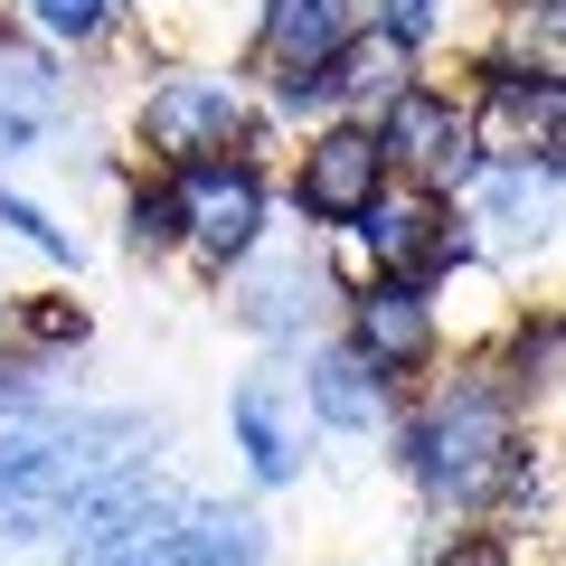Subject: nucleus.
I'll list each match as a JSON object with an SVG mask.
<instances>
[{"label": "nucleus", "mask_w": 566, "mask_h": 566, "mask_svg": "<svg viewBox=\"0 0 566 566\" xmlns=\"http://www.w3.org/2000/svg\"><path fill=\"white\" fill-rule=\"evenodd\" d=\"M557 359H566V322H557V303H528V312H510V331H501L491 387H501V397L528 416V406L557 397Z\"/></svg>", "instance_id": "16"}, {"label": "nucleus", "mask_w": 566, "mask_h": 566, "mask_svg": "<svg viewBox=\"0 0 566 566\" xmlns=\"http://www.w3.org/2000/svg\"><path fill=\"white\" fill-rule=\"evenodd\" d=\"M340 245H349V264H368V274H387V283H416V293H434L444 274H463V264H472L453 208L424 199V189H406V180H387L378 199L359 208V227H340Z\"/></svg>", "instance_id": "4"}, {"label": "nucleus", "mask_w": 566, "mask_h": 566, "mask_svg": "<svg viewBox=\"0 0 566 566\" xmlns=\"http://www.w3.org/2000/svg\"><path fill=\"white\" fill-rule=\"evenodd\" d=\"M510 453H520V406L491 387V368H453L424 387V406L397 424V463L434 510H491Z\"/></svg>", "instance_id": "1"}, {"label": "nucleus", "mask_w": 566, "mask_h": 566, "mask_svg": "<svg viewBox=\"0 0 566 566\" xmlns=\"http://www.w3.org/2000/svg\"><path fill=\"white\" fill-rule=\"evenodd\" d=\"M0 227H10V237H20L29 255H48V264H76V237H66V227L48 218L39 199H29V189H0Z\"/></svg>", "instance_id": "21"}, {"label": "nucleus", "mask_w": 566, "mask_h": 566, "mask_svg": "<svg viewBox=\"0 0 566 566\" xmlns=\"http://www.w3.org/2000/svg\"><path fill=\"white\" fill-rule=\"evenodd\" d=\"M387 189V161H378V133L368 123H322V133H303V151H293V208H303L312 227H359V208Z\"/></svg>", "instance_id": "10"}, {"label": "nucleus", "mask_w": 566, "mask_h": 566, "mask_svg": "<svg viewBox=\"0 0 566 566\" xmlns=\"http://www.w3.org/2000/svg\"><path fill=\"white\" fill-rule=\"evenodd\" d=\"M359 29V0H264L255 10V66L264 76H322Z\"/></svg>", "instance_id": "12"}, {"label": "nucleus", "mask_w": 566, "mask_h": 566, "mask_svg": "<svg viewBox=\"0 0 566 566\" xmlns=\"http://www.w3.org/2000/svg\"><path fill=\"white\" fill-rule=\"evenodd\" d=\"M444 208L463 227L472 264H547L557 255V161H482Z\"/></svg>", "instance_id": "3"}, {"label": "nucleus", "mask_w": 566, "mask_h": 566, "mask_svg": "<svg viewBox=\"0 0 566 566\" xmlns=\"http://www.w3.org/2000/svg\"><path fill=\"white\" fill-rule=\"evenodd\" d=\"M133 10L142 0H20V20L39 29V39H57V48H104Z\"/></svg>", "instance_id": "18"}, {"label": "nucleus", "mask_w": 566, "mask_h": 566, "mask_svg": "<svg viewBox=\"0 0 566 566\" xmlns=\"http://www.w3.org/2000/svg\"><path fill=\"white\" fill-rule=\"evenodd\" d=\"M245 123H255V104H245V76H227V66H161L133 104V142L142 161H161V180L227 161L245 142Z\"/></svg>", "instance_id": "2"}, {"label": "nucleus", "mask_w": 566, "mask_h": 566, "mask_svg": "<svg viewBox=\"0 0 566 566\" xmlns=\"http://www.w3.org/2000/svg\"><path fill=\"white\" fill-rule=\"evenodd\" d=\"M66 123V76L48 48L0 39V151H39L48 133Z\"/></svg>", "instance_id": "14"}, {"label": "nucleus", "mask_w": 566, "mask_h": 566, "mask_svg": "<svg viewBox=\"0 0 566 566\" xmlns=\"http://www.w3.org/2000/svg\"><path fill=\"white\" fill-rule=\"evenodd\" d=\"M170 199H180V245L208 274H227L237 255L264 245V170L245 161V151L199 161V170H170Z\"/></svg>", "instance_id": "8"}, {"label": "nucleus", "mask_w": 566, "mask_h": 566, "mask_svg": "<svg viewBox=\"0 0 566 566\" xmlns=\"http://www.w3.org/2000/svg\"><path fill=\"white\" fill-rule=\"evenodd\" d=\"M378 161H387V180H406V189H424V199H453V189L472 180V123H463V95L453 85H434V76H416L397 104H387L378 123Z\"/></svg>", "instance_id": "5"}, {"label": "nucleus", "mask_w": 566, "mask_h": 566, "mask_svg": "<svg viewBox=\"0 0 566 566\" xmlns=\"http://www.w3.org/2000/svg\"><path fill=\"white\" fill-rule=\"evenodd\" d=\"M0 566H66L48 510H0Z\"/></svg>", "instance_id": "22"}, {"label": "nucleus", "mask_w": 566, "mask_h": 566, "mask_svg": "<svg viewBox=\"0 0 566 566\" xmlns=\"http://www.w3.org/2000/svg\"><path fill=\"white\" fill-rule=\"evenodd\" d=\"M416 85V57H397L387 39H368V29H349V48L322 66V104H331V123H378L387 104Z\"/></svg>", "instance_id": "15"}, {"label": "nucleus", "mask_w": 566, "mask_h": 566, "mask_svg": "<svg viewBox=\"0 0 566 566\" xmlns=\"http://www.w3.org/2000/svg\"><path fill=\"white\" fill-rule=\"evenodd\" d=\"M368 10V39H387L397 57H424L444 39V0H359Z\"/></svg>", "instance_id": "20"}, {"label": "nucleus", "mask_w": 566, "mask_h": 566, "mask_svg": "<svg viewBox=\"0 0 566 566\" xmlns=\"http://www.w3.org/2000/svg\"><path fill=\"white\" fill-rule=\"evenodd\" d=\"M85 340H95V312L66 303V293H29L10 312V349H29V359H57V349H85Z\"/></svg>", "instance_id": "17"}, {"label": "nucleus", "mask_w": 566, "mask_h": 566, "mask_svg": "<svg viewBox=\"0 0 566 566\" xmlns=\"http://www.w3.org/2000/svg\"><path fill=\"white\" fill-rule=\"evenodd\" d=\"M227 434H237L245 472H255L264 491L303 482V397H293L274 368H255V378L227 387Z\"/></svg>", "instance_id": "11"}, {"label": "nucleus", "mask_w": 566, "mask_h": 566, "mask_svg": "<svg viewBox=\"0 0 566 566\" xmlns=\"http://www.w3.org/2000/svg\"><path fill=\"white\" fill-rule=\"evenodd\" d=\"M293 397H303V416H312V424H331V434H378L387 406H397V387H387L349 340H322Z\"/></svg>", "instance_id": "13"}, {"label": "nucleus", "mask_w": 566, "mask_h": 566, "mask_svg": "<svg viewBox=\"0 0 566 566\" xmlns=\"http://www.w3.org/2000/svg\"><path fill=\"white\" fill-rule=\"evenodd\" d=\"M123 245L133 255H180V199H170V180L123 189Z\"/></svg>", "instance_id": "19"}, {"label": "nucleus", "mask_w": 566, "mask_h": 566, "mask_svg": "<svg viewBox=\"0 0 566 566\" xmlns=\"http://www.w3.org/2000/svg\"><path fill=\"white\" fill-rule=\"evenodd\" d=\"M218 283H227V322H237L245 340H264V349H303L312 331H322V303H331L322 255H303V245H255V255H237Z\"/></svg>", "instance_id": "7"}, {"label": "nucleus", "mask_w": 566, "mask_h": 566, "mask_svg": "<svg viewBox=\"0 0 566 566\" xmlns=\"http://www.w3.org/2000/svg\"><path fill=\"white\" fill-rule=\"evenodd\" d=\"M340 340L359 349L387 387H406V378H424V368L444 359V312H434V293H416V283L368 274L359 293H349V331Z\"/></svg>", "instance_id": "9"}, {"label": "nucleus", "mask_w": 566, "mask_h": 566, "mask_svg": "<svg viewBox=\"0 0 566 566\" xmlns=\"http://www.w3.org/2000/svg\"><path fill=\"white\" fill-rule=\"evenodd\" d=\"M463 123H472V161H557L566 151V85L482 57L472 95H463Z\"/></svg>", "instance_id": "6"}]
</instances>
